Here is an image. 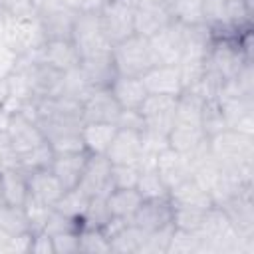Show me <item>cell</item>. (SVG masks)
Wrapping results in <instances>:
<instances>
[{
	"instance_id": "20",
	"label": "cell",
	"mask_w": 254,
	"mask_h": 254,
	"mask_svg": "<svg viewBox=\"0 0 254 254\" xmlns=\"http://www.w3.org/2000/svg\"><path fill=\"white\" fill-rule=\"evenodd\" d=\"M155 167L169 190L192 177V167L187 161V157H183L171 147H165L155 155Z\"/></svg>"
},
{
	"instance_id": "51",
	"label": "cell",
	"mask_w": 254,
	"mask_h": 254,
	"mask_svg": "<svg viewBox=\"0 0 254 254\" xmlns=\"http://www.w3.org/2000/svg\"><path fill=\"white\" fill-rule=\"evenodd\" d=\"M10 234H6L4 230H0V254H8V248H10Z\"/></svg>"
},
{
	"instance_id": "47",
	"label": "cell",
	"mask_w": 254,
	"mask_h": 254,
	"mask_svg": "<svg viewBox=\"0 0 254 254\" xmlns=\"http://www.w3.org/2000/svg\"><path fill=\"white\" fill-rule=\"evenodd\" d=\"M115 125L119 129H133V131H143L145 129V121L139 109H121Z\"/></svg>"
},
{
	"instance_id": "45",
	"label": "cell",
	"mask_w": 254,
	"mask_h": 254,
	"mask_svg": "<svg viewBox=\"0 0 254 254\" xmlns=\"http://www.w3.org/2000/svg\"><path fill=\"white\" fill-rule=\"evenodd\" d=\"M77 234H79V230L52 236L54 254H79V236Z\"/></svg>"
},
{
	"instance_id": "28",
	"label": "cell",
	"mask_w": 254,
	"mask_h": 254,
	"mask_svg": "<svg viewBox=\"0 0 254 254\" xmlns=\"http://www.w3.org/2000/svg\"><path fill=\"white\" fill-rule=\"evenodd\" d=\"M115 133H117L115 123H83L81 141H83L85 151L93 155H105Z\"/></svg>"
},
{
	"instance_id": "35",
	"label": "cell",
	"mask_w": 254,
	"mask_h": 254,
	"mask_svg": "<svg viewBox=\"0 0 254 254\" xmlns=\"http://www.w3.org/2000/svg\"><path fill=\"white\" fill-rule=\"evenodd\" d=\"M79 252L81 254H111V244L101 228H79Z\"/></svg>"
},
{
	"instance_id": "48",
	"label": "cell",
	"mask_w": 254,
	"mask_h": 254,
	"mask_svg": "<svg viewBox=\"0 0 254 254\" xmlns=\"http://www.w3.org/2000/svg\"><path fill=\"white\" fill-rule=\"evenodd\" d=\"M0 163H2V169L18 167V153H16L6 129L0 131Z\"/></svg>"
},
{
	"instance_id": "32",
	"label": "cell",
	"mask_w": 254,
	"mask_h": 254,
	"mask_svg": "<svg viewBox=\"0 0 254 254\" xmlns=\"http://www.w3.org/2000/svg\"><path fill=\"white\" fill-rule=\"evenodd\" d=\"M200 129L204 131V135L210 139L214 135H218L220 131L228 129L226 127V119L220 107V101L216 97L212 99H204L202 101V109H200Z\"/></svg>"
},
{
	"instance_id": "29",
	"label": "cell",
	"mask_w": 254,
	"mask_h": 254,
	"mask_svg": "<svg viewBox=\"0 0 254 254\" xmlns=\"http://www.w3.org/2000/svg\"><path fill=\"white\" fill-rule=\"evenodd\" d=\"M105 198H107L111 216L127 222H131L135 210L143 202V196L139 194L137 189H111V192Z\"/></svg>"
},
{
	"instance_id": "10",
	"label": "cell",
	"mask_w": 254,
	"mask_h": 254,
	"mask_svg": "<svg viewBox=\"0 0 254 254\" xmlns=\"http://www.w3.org/2000/svg\"><path fill=\"white\" fill-rule=\"evenodd\" d=\"M81 109L83 123H115L121 113V105L109 87H93L81 101Z\"/></svg>"
},
{
	"instance_id": "17",
	"label": "cell",
	"mask_w": 254,
	"mask_h": 254,
	"mask_svg": "<svg viewBox=\"0 0 254 254\" xmlns=\"http://www.w3.org/2000/svg\"><path fill=\"white\" fill-rule=\"evenodd\" d=\"M220 101L226 127L254 135V97L252 95H234V97H216Z\"/></svg>"
},
{
	"instance_id": "16",
	"label": "cell",
	"mask_w": 254,
	"mask_h": 254,
	"mask_svg": "<svg viewBox=\"0 0 254 254\" xmlns=\"http://www.w3.org/2000/svg\"><path fill=\"white\" fill-rule=\"evenodd\" d=\"M105 157L113 165H131V163L141 165V161L145 157V147H143L141 131L119 129L117 127V133H115V137H113Z\"/></svg>"
},
{
	"instance_id": "11",
	"label": "cell",
	"mask_w": 254,
	"mask_h": 254,
	"mask_svg": "<svg viewBox=\"0 0 254 254\" xmlns=\"http://www.w3.org/2000/svg\"><path fill=\"white\" fill-rule=\"evenodd\" d=\"M28 56L60 71H69L79 65V52L71 40H46L40 48L32 50Z\"/></svg>"
},
{
	"instance_id": "25",
	"label": "cell",
	"mask_w": 254,
	"mask_h": 254,
	"mask_svg": "<svg viewBox=\"0 0 254 254\" xmlns=\"http://www.w3.org/2000/svg\"><path fill=\"white\" fill-rule=\"evenodd\" d=\"M169 200L173 202V206H190V208H200V210H206L212 206L210 194L192 177L173 187L169 190Z\"/></svg>"
},
{
	"instance_id": "37",
	"label": "cell",
	"mask_w": 254,
	"mask_h": 254,
	"mask_svg": "<svg viewBox=\"0 0 254 254\" xmlns=\"http://www.w3.org/2000/svg\"><path fill=\"white\" fill-rule=\"evenodd\" d=\"M171 12L173 18L185 26L204 24L200 0H171Z\"/></svg>"
},
{
	"instance_id": "22",
	"label": "cell",
	"mask_w": 254,
	"mask_h": 254,
	"mask_svg": "<svg viewBox=\"0 0 254 254\" xmlns=\"http://www.w3.org/2000/svg\"><path fill=\"white\" fill-rule=\"evenodd\" d=\"M26 179H28V196H32L44 204H50V206H54L65 190L50 167L26 173Z\"/></svg>"
},
{
	"instance_id": "36",
	"label": "cell",
	"mask_w": 254,
	"mask_h": 254,
	"mask_svg": "<svg viewBox=\"0 0 254 254\" xmlns=\"http://www.w3.org/2000/svg\"><path fill=\"white\" fill-rule=\"evenodd\" d=\"M91 89L93 87L85 79V75L79 69V65L69 69V71H64V83H62V91H60L62 95H67V97L77 99V101H83Z\"/></svg>"
},
{
	"instance_id": "12",
	"label": "cell",
	"mask_w": 254,
	"mask_h": 254,
	"mask_svg": "<svg viewBox=\"0 0 254 254\" xmlns=\"http://www.w3.org/2000/svg\"><path fill=\"white\" fill-rule=\"evenodd\" d=\"M157 64H179L185 46V24L171 22L167 28L149 38Z\"/></svg>"
},
{
	"instance_id": "3",
	"label": "cell",
	"mask_w": 254,
	"mask_h": 254,
	"mask_svg": "<svg viewBox=\"0 0 254 254\" xmlns=\"http://www.w3.org/2000/svg\"><path fill=\"white\" fill-rule=\"evenodd\" d=\"M71 42L79 52V60L87 58V56L111 52L113 44L109 42L105 30H103L99 10H79L77 12L73 30H71Z\"/></svg>"
},
{
	"instance_id": "46",
	"label": "cell",
	"mask_w": 254,
	"mask_h": 254,
	"mask_svg": "<svg viewBox=\"0 0 254 254\" xmlns=\"http://www.w3.org/2000/svg\"><path fill=\"white\" fill-rule=\"evenodd\" d=\"M18 62H20V56L12 48L0 42V79H8L16 71Z\"/></svg>"
},
{
	"instance_id": "40",
	"label": "cell",
	"mask_w": 254,
	"mask_h": 254,
	"mask_svg": "<svg viewBox=\"0 0 254 254\" xmlns=\"http://www.w3.org/2000/svg\"><path fill=\"white\" fill-rule=\"evenodd\" d=\"M206 210L190 208V206H173V226L175 228H181V230L196 232Z\"/></svg>"
},
{
	"instance_id": "6",
	"label": "cell",
	"mask_w": 254,
	"mask_h": 254,
	"mask_svg": "<svg viewBox=\"0 0 254 254\" xmlns=\"http://www.w3.org/2000/svg\"><path fill=\"white\" fill-rule=\"evenodd\" d=\"M137 2L139 0H105L99 8V18L111 44L135 34Z\"/></svg>"
},
{
	"instance_id": "13",
	"label": "cell",
	"mask_w": 254,
	"mask_h": 254,
	"mask_svg": "<svg viewBox=\"0 0 254 254\" xmlns=\"http://www.w3.org/2000/svg\"><path fill=\"white\" fill-rule=\"evenodd\" d=\"M254 187H248L244 190H240L238 194H234L232 198H228L226 202L218 204L224 214L228 216V220L232 222V226L236 228V232L240 236L246 238H254V198H252Z\"/></svg>"
},
{
	"instance_id": "19",
	"label": "cell",
	"mask_w": 254,
	"mask_h": 254,
	"mask_svg": "<svg viewBox=\"0 0 254 254\" xmlns=\"http://www.w3.org/2000/svg\"><path fill=\"white\" fill-rule=\"evenodd\" d=\"M36 16L40 20V26H42L46 40H71L73 22L77 16L75 10H71L64 4H58V6H52V8L38 12Z\"/></svg>"
},
{
	"instance_id": "52",
	"label": "cell",
	"mask_w": 254,
	"mask_h": 254,
	"mask_svg": "<svg viewBox=\"0 0 254 254\" xmlns=\"http://www.w3.org/2000/svg\"><path fill=\"white\" fill-rule=\"evenodd\" d=\"M6 95H8V87H6V79H0V107H2V103H4V99H6Z\"/></svg>"
},
{
	"instance_id": "2",
	"label": "cell",
	"mask_w": 254,
	"mask_h": 254,
	"mask_svg": "<svg viewBox=\"0 0 254 254\" xmlns=\"http://www.w3.org/2000/svg\"><path fill=\"white\" fill-rule=\"evenodd\" d=\"M212 159L222 167H248L254 165V135L224 129L208 139Z\"/></svg>"
},
{
	"instance_id": "5",
	"label": "cell",
	"mask_w": 254,
	"mask_h": 254,
	"mask_svg": "<svg viewBox=\"0 0 254 254\" xmlns=\"http://www.w3.org/2000/svg\"><path fill=\"white\" fill-rule=\"evenodd\" d=\"M24 73L28 91L32 99H46V97H54L60 95L62 91V83H64V71L38 62L34 58H30L28 54L20 56L18 67Z\"/></svg>"
},
{
	"instance_id": "21",
	"label": "cell",
	"mask_w": 254,
	"mask_h": 254,
	"mask_svg": "<svg viewBox=\"0 0 254 254\" xmlns=\"http://www.w3.org/2000/svg\"><path fill=\"white\" fill-rule=\"evenodd\" d=\"M87 157L89 153L87 151H73V153H54V159H52V173L58 177V181L64 185V189H75L79 179H81V173H83V167L87 163Z\"/></svg>"
},
{
	"instance_id": "33",
	"label": "cell",
	"mask_w": 254,
	"mask_h": 254,
	"mask_svg": "<svg viewBox=\"0 0 254 254\" xmlns=\"http://www.w3.org/2000/svg\"><path fill=\"white\" fill-rule=\"evenodd\" d=\"M87 202H89V196L85 192H81L77 187L75 189H67L64 190V194L60 196V200L54 204V208L69 218H75L81 222V216L87 208Z\"/></svg>"
},
{
	"instance_id": "7",
	"label": "cell",
	"mask_w": 254,
	"mask_h": 254,
	"mask_svg": "<svg viewBox=\"0 0 254 254\" xmlns=\"http://www.w3.org/2000/svg\"><path fill=\"white\" fill-rule=\"evenodd\" d=\"M177 97L175 95L149 93L145 97V101L141 103V107H139V111L143 115V121H145V129L143 131H151V133H159V135H167L169 137V133L173 129V123H175Z\"/></svg>"
},
{
	"instance_id": "8",
	"label": "cell",
	"mask_w": 254,
	"mask_h": 254,
	"mask_svg": "<svg viewBox=\"0 0 254 254\" xmlns=\"http://www.w3.org/2000/svg\"><path fill=\"white\" fill-rule=\"evenodd\" d=\"M175 22L171 12V2L139 0L135 10V34L143 38H153L157 32Z\"/></svg>"
},
{
	"instance_id": "14",
	"label": "cell",
	"mask_w": 254,
	"mask_h": 254,
	"mask_svg": "<svg viewBox=\"0 0 254 254\" xmlns=\"http://www.w3.org/2000/svg\"><path fill=\"white\" fill-rule=\"evenodd\" d=\"M6 133H8L12 145L18 153V159L46 143V137H44L40 125L32 119L24 117L22 113L10 115L8 125H6Z\"/></svg>"
},
{
	"instance_id": "50",
	"label": "cell",
	"mask_w": 254,
	"mask_h": 254,
	"mask_svg": "<svg viewBox=\"0 0 254 254\" xmlns=\"http://www.w3.org/2000/svg\"><path fill=\"white\" fill-rule=\"evenodd\" d=\"M60 4H64V6H67V8L75 10V12H79V10H87L91 6V0H60Z\"/></svg>"
},
{
	"instance_id": "18",
	"label": "cell",
	"mask_w": 254,
	"mask_h": 254,
	"mask_svg": "<svg viewBox=\"0 0 254 254\" xmlns=\"http://www.w3.org/2000/svg\"><path fill=\"white\" fill-rule=\"evenodd\" d=\"M147 93L155 95H181L183 81L177 64H157L147 73L141 75Z\"/></svg>"
},
{
	"instance_id": "39",
	"label": "cell",
	"mask_w": 254,
	"mask_h": 254,
	"mask_svg": "<svg viewBox=\"0 0 254 254\" xmlns=\"http://www.w3.org/2000/svg\"><path fill=\"white\" fill-rule=\"evenodd\" d=\"M173 228L175 226H167V228H159L153 232H145L139 254H167Z\"/></svg>"
},
{
	"instance_id": "9",
	"label": "cell",
	"mask_w": 254,
	"mask_h": 254,
	"mask_svg": "<svg viewBox=\"0 0 254 254\" xmlns=\"http://www.w3.org/2000/svg\"><path fill=\"white\" fill-rule=\"evenodd\" d=\"M77 189L87 196H107L113 189L111 185V161L105 155L89 153L87 163L83 167Z\"/></svg>"
},
{
	"instance_id": "15",
	"label": "cell",
	"mask_w": 254,
	"mask_h": 254,
	"mask_svg": "<svg viewBox=\"0 0 254 254\" xmlns=\"http://www.w3.org/2000/svg\"><path fill=\"white\" fill-rule=\"evenodd\" d=\"M131 222L143 232H153L159 228L173 226V202L167 198H143L135 210Z\"/></svg>"
},
{
	"instance_id": "43",
	"label": "cell",
	"mask_w": 254,
	"mask_h": 254,
	"mask_svg": "<svg viewBox=\"0 0 254 254\" xmlns=\"http://www.w3.org/2000/svg\"><path fill=\"white\" fill-rule=\"evenodd\" d=\"M81 228V222L75 220V218H69L62 212H58L56 208L52 210L46 226H44V232L50 234V236H56V234H64V232H77Z\"/></svg>"
},
{
	"instance_id": "24",
	"label": "cell",
	"mask_w": 254,
	"mask_h": 254,
	"mask_svg": "<svg viewBox=\"0 0 254 254\" xmlns=\"http://www.w3.org/2000/svg\"><path fill=\"white\" fill-rule=\"evenodd\" d=\"M109 89L117 99V103L121 105V109H139L145 97L149 95L143 85V79L133 75H117L111 81Z\"/></svg>"
},
{
	"instance_id": "44",
	"label": "cell",
	"mask_w": 254,
	"mask_h": 254,
	"mask_svg": "<svg viewBox=\"0 0 254 254\" xmlns=\"http://www.w3.org/2000/svg\"><path fill=\"white\" fill-rule=\"evenodd\" d=\"M0 14L12 16V18H34L36 6L34 0H0Z\"/></svg>"
},
{
	"instance_id": "31",
	"label": "cell",
	"mask_w": 254,
	"mask_h": 254,
	"mask_svg": "<svg viewBox=\"0 0 254 254\" xmlns=\"http://www.w3.org/2000/svg\"><path fill=\"white\" fill-rule=\"evenodd\" d=\"M0 230H4L10 236H20V234L32 232L24 206L2 202L0 204Z\"/></svg>"
},
{
	"instance_id": "23",
	"label": "cell",
	"mask_w": 254,
	"mask_h": 254,
	"mask_svg": "<svg viewBox=\"0 0 254 254\" xmlns=\"http://www.w3.org/2000/svg\"><path fill=\"white\" fill-rule=\"evenodd\" d=\"M79 69L83 71L85 79L91 87H109L111 81L117 77V69L113 64L111 52L95 54L79 60Z\"/></svg>"
},
{
	"instance_id": "27",
	"label": "cell",
	"mask_w": 254,
	"mask_h": 254,
	"mask_svg": "<svg viewBox=\"0 0 254 254\" xmlns=\"http://www.w3.org/2000/svg\"><path fill=\"white\" fill-rule=\"evenodd\" d=\"M135 189L139 190V194L143 198H167L169 196V189L163 183L157 167H155V157L145 155L141 161V175L139 181L135 185Z\"/></svg>"
},
{
	"instance_id": "1",
	"label": "cell",
	"mask_w": 254,
	"mask_h": 254,
	"mask_svg": "<svg viewBox=\"0 0 254 254\" xmlns=\"http://www.w3.org/2000/svg\"><path fill=\"white\" fill-rule=\"evenodd\" d=\"M111 56H113L117 75L141 77L153 65H157L149 38H143L139 34H131V36L115 42L111 48Z\"/></svg>"
},
{
	"instance_id": "41",
	"label": "cell",
	"mask_w": 254,
	"mask_h": 254,
	"mask_svg": "<svg viewBox=\"0 0 254 254\" xmlns=\"http://www.w3.org/2000/svg\"><path fill=\"white\" fill-rule=\"evenodd\" d=\"M141 175V165H113L111 163V185L113 189H135Z\"/></svg>"
},
{
	"instance_id": "54",
	"label": "cell",
	"mask_w": 254,
	"mask_h": 254,
	"mask_svg": "<svg viewBox=\"0 0 254 254\" xmlns=\"http://www.w3.org/2000/svg\"><path fill=\"white\" fill-rule=\"evenodd\" d=\"M0 204H2V192H0Z\"/></svg>"
},
{
	"instance_id": "30",
	"label": "cell",
	"mask_w": 254,
	"mask_h": 254,
	"mask_svg": "<svg viewBox=\"0 0 254 254\" xmlns=\"http://www.w3.org/2000/svg\"><path fill=\"white\" fill-rule=\"evenodd\" d=\"M145 232L133 222H123L113 234H109L111 254H139Z\"/></svg>"
},
{
	"instance_id": "4",
	"label": "cell",
	"mask_w": 254,
	"mask_h": 254,
	"mask_svg": "<svg viewBox=\"0 0 254 254\" xmlns=\"http://www.w3.org/2000/svg\"><path fill=\"white\" fill-rule=\"evenodd\" d=\"M0 42L12 48L18 56H24L40 48L46 42V38H44L38 16L20 20V18L0 14Z\"/></svg>"
},
{
	"instance_id": "53",
	"label": "cell",
	"mask_w": 254,
	"mask_h": 254,
	"mask_svg": "<svg viewBox=\"0 0 254 254\" xmlns=\"http://www.w3.org/2000/svg\"><path fill=\"white\" fill-rule=\"evenodd\" d=\"M157 2H171V0H157Z\"/></svg>"
},
{
	"instance_id": "26",
	"label": "cell",
	"mask_w": 254,
	"mask_h": 254,
	"mask_svg": "<svg viewBox=\"0 0 254 254\" xmlns=\"http://www.w3.org/2000/svg\"><path fill=\"white\" fill-rule=\"evenodd\" d=\"M0 192H2V202L24 206L28 200V179L26 173L18 167L2 169L0 171Z\"/></svg>"
},
{
	"instance_id": "49",
	"label": "cell",
	"mask_w": 254,
	"mask_h": 254,
	"mask_svg": "<svg viewBox=\"0 0 254 254\" xmlns=\"http://www.w3.org/2000/svg\"><path fill=\"white\" fill-rule=\"evenodd\" d=\"M30 252H36V254H54L52 236H50V234H46L44 230H40V232H32Z\"/></svg>"
},
{
	"instance_id": "38",
	"label": "cell",
	"mask_w": 254,
	"mask_h": 254,
	"mask_svg": "<svg viewBox=\"0 0 254 254\" xmlns=\"http://www.w3.org/2000/svg\"><path fill=\"white\" fill-rule=\"evenodd\" d=\"M167 254H200V238L196 232L173 228Z\"/></svg>"
},
{
	"instance_id": "42",
	"label": "cell",
	"mask_w": 254,
	"mask_h": 254,
	"mask_svg": "<svg viewBox=\"0 0 254 254\" xmlns=\"http://www.w3.org/2000/svg\"><path fill=\"white\" fill-rule=\"evenodd\" d=\"M24 210H26V216H28L32 232H40V230H44L54 206L44 204V202H40V200H36L32 196H28V200L24 202Z\"/></svg>"
},
{
	"instance_id": "34",
	"label": "cell",
	"mask_w": 254,
	"mask_h": 254,
	"mask_svg": "<svg viewBox=\"0 0 254 254\" xmlns=\"http://www.w3.org/2000/svg\"><path fill=\"white\" fill-rule=\"evenodd\" d=\"M111 212L105 196H89L87 208L81 216V228H103L111 220Z\"/></svg>"
}]
</instances>
